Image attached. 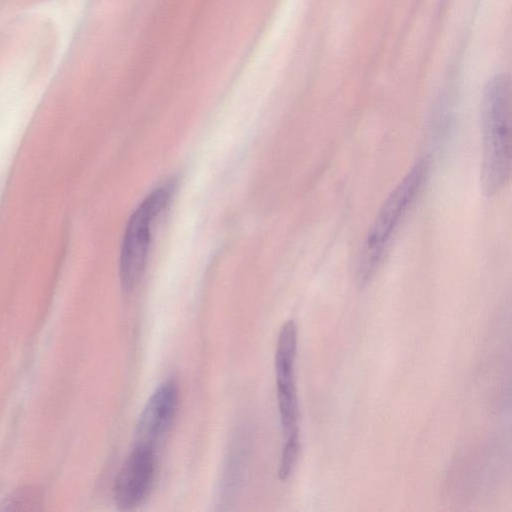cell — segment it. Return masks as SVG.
<instances>
[{
  "mask_svg": "<svg viewBox=\"0 0 512 512\" xmlns=\"http://www.w3.org/2000/svg\"><path fill=\"white\" fill-rule=\"evenodd\" d=\"M178 397V386L174 380H167L155 389L139 416L135 444L157 447L172 425Z\"/></svg>",
  "mask_w": 512,
  "mask_h": 512,
  "instance_id": "5b68a950",
  "label": "cell"
},
{
  "mask_svg": "<svg viewBox=\"0 0 512 512\" xmlns=\"http://www.w3.org/2000/svg\"><path fill=\"white\" fill-rule=\"evenodd\" d=\"M429 167L427 158L419 160L381 206L360 252L357 268L360 284L369 282L381 264L398 226L427 180Z\"/></svg>",
  "mask_w": 512,
  "mask_h": 512,
  "instance_id": "7a4b0ae2",
  "label": "cell"
},
{
  "mask_svg": "<svg viewBox=\"0 0 512 512\" xmlns=\"http://www.w3.org/2000/svg\"><path fill=\"white\" fill-rule=\"evenodd\" d=\"M155 468V448L135 444L115 478L113 496L119 508L129 510L146 499Z\"/></svg>",
  "mask_w": 512,
  "mask_h": 512,
  "instance_id": "277c9868",
  "label": "cell"
},
{
  "mask_svg": "<svg viewBox=\"0 0 512 512\" xmlns=\"http://www.w3.org/2000/svg\"><path fill=\"white\" fill-rule=\"evenodd\" d=\"M300 452L299 430L285 436L278 476L281 481H286L292 474Z\"/></svg>",
  "mask_w": 512,
  "mask_h": 512,
  "instance_id": "ba28073f",
  "label": "cell"
},
{
  "mask_svg": "<svg viewBox=\"0 0 512 512\" xmlns=\"http://www.w3.org/2000/svg\"><path fill=\"white\" fill-rule=\"evenodd\" d=\"M43 494L34 486L15 490L2 503V511H39L43 506Z\"/></svg>",
  "mask_w": 512,
  "mask_h": 512,
  "instance_id": "52a82bcc",
  "label": "cell"
},
{
  "mask_svg": "<svg viewBox=\"0 0 512 512\" xmlns=\"http://www.w3.org/2000/svg\"><path fill=\"white\" fill-rule=\"evenodd\" d=\"M297 349V329L292 320L281 328L275 352V372L278 404L288 405L298 402L294 362Z\"/></svg>",
  "mask_w": 512,
  "mask_h": 512,
  "instance_id": "8992f818",
  "label": "cell"
},
{
  "mask_svg": "<svg viewBox=\"0 0 512 512\" xmlns=\"http://www.w3.org/2000/svg\"><path fill=\"white\" fill-rule=\"evenodd\" d=\"M171 192V184L153 190L127 223L120 255V279L126 292H131L143 275L151 242L152 224L167 205Z\"/></svg>",
  "mask_w": 512,
  "mask_h": 512,
  "instance_id": "3957f363",
  "label": "cell"
},
{
  "mask_svg": "<svg viewBox=\"0 0 512 512\" xmlns=\"http://www.w3.org/2000/svg\"><path fill=\"white\" fill-rule=\"evenodd\" d=\"M511 84L498 74L486 84L481 104L483 193L493 196L509 182L512 150Z\"/></svg>",
  "mask_w": 512,
  "mask_h": 512,
  "instance_id": "6da1fadb",
  "label": "cell"
}]
</instances>
